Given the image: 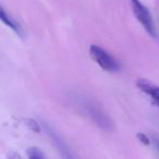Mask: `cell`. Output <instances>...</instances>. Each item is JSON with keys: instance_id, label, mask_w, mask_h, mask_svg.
Segmentation results:
<instances>
[{"instance_id": "obj_5", "label": "cell", "mask_w": 159, "mask_h": 159, "mask_svg": "<svg viewBox=\"0 0 159 159\" xmlns=\"http://www.w3.org/2000/svg\"><path fill=\"white\" fill-rule=\"evenodd\" d=\"M0 19H1V21H2L7 26H9L14 33L18 34L20 37H24V35H25L24 29H23V27L21 26L20 23H19L14 18H12V16H10L3 8L0 9Z\"/></svg>"}, {"instance_id": "obj_1", "label": "cell", "mask_w": 159, "mask_h": 159, "mask_svg": "<svg viewBox=\"0 0 159 159\" xmlns=\"http://www.w3.org/2000/svg\"><path fill=\"white\" fill-rule=\"evenodd\" d=\"M89 55L92 59L107 72H118L120 70V64L110 53L104 48L97 46V45H92L89 47Z\"/></svg>"}, {"instance_id": "obj_3", "label": "cell", "mask_w": 159, "mask_h": 159, "mask_svg": "<svg viewBox=\"0 0 159 159\" xmlns=\"http://www.w3.org/2000/svg\"><path fill=\"white\" fill-rule=\"evenodd\" d=\"M83 107L85 108V110H86V112L89 113V117H91L92 119H93L94 121L98 124V125L102 126V128H104V129L109 128V125H110V121L108 120L107 116L105 115V113L102 112L99 108L96 107V105L91 104V102H85L84 104H83Z\"/></svg>"}, {"instance_id": "obj_6", "label": "cell", "mask_w": 159, "mask_h": 159, "mask_svg": "<svg viewBox=\"0 0 159 159\" xmlns=\"http://www.w3.org/2000/svg\"><path fill=\"white\" fill-rule=\"evenodd\" d=\"M27 158L29 159H46L45 155L38 147H31L27 150Z\"/></svg>"}, {"instance_id": "obj_2", "label": "cell", "mask_w": 159, "mask_h": 159, "mask_svg": "<svg viewBox=\"0 0 159 159\" xmlns=\"http://www.w3.org/2000/svg\"><path fill=\"white\" fill-rule=\"evenodd\" d=\"M132 11L134 13L136 20L141 23L146 32L152 37H157V31L155 26V22L152 20V16L148 9L139 1V0H130Z\"/></svg>"}, {"instance_id": "obj_4", "label": "cell", "mask_w": 159, "mask_h": 159, "mask_svg": "<svg viewBox=\"0 0 159 159\" xmlns=\"http://www.w3.org/2000/svg\"><path fill=\"white\" fill-rule=\"evenodd\" d=\"M136 85L146 96L149 97V99L155 105L159 106V86L148 82L144 79H139L136 82Z\"/></svg>"}]
</instances>
